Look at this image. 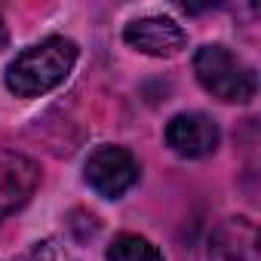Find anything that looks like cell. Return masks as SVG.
<instances>
[{
  "mask_svg": "<svg viewBox=\"0 0 261 261\" xmlns=\"http://www.w3.org/2000/svg\"><path fill=\"white\" fill-rule=\"evenodd\" d=\"M108 261H163V252L139 233H120L108 246Z\"/></svg>",
  "mask_w": 261,
  "mask_h": 261,
  "instance_id": "8",
  "label": "cell"
},
{
  "mask_svg": "<svg viewBox=\"0 0 261 261\" xmlns=\"http://www.w3.org/2000/svg\"><path fill=\"white\" fill-rule=\"evenodd\" d=\"M7 46V28H4V22H0V49Z\"/></svg>",
  "mask_w": 261,
  "mask_h": 261,
  "instance_id": "10",
  "label": "cell"
},
{
  "mask_svg": "<svg viewBox=\"0 0 261 261\" xmlns=\"http://www.w3.org/2000/svg\"><path fill=\"white\" fill-rule=\"evenodd\" d=\"M194 74H197L200 86L209 95H215L218 101L243 105V101L255 98V89H258L255 71L240 56H233L227 46H218V43H209V46L197 49Z\"/></svg>",
  "mask_w": 261,
  "mask_h": 261,
  "instance_id": "2",
  "label": "cell"
},
{
  "mask_svg": "<svg viewBox=\"0 0 261 261\" xmlns=\"http://www.w3.org/2000/svg\"><path fill=\"white\" fill-rule=\"evenodd\" d=\"M40 185V166L25 154L0 148V218L22 209Z\"/></svg>",
  "mask_w": 261,
  "mask_h": 261,
  "instance_id": "6",
  "label": "cell"
},
{
  "mask_svg": "<svg viewBox=\"0 0 261 261\" xmlns=\"http://www.w3.org/2000/svg\"><path fill=\"white\" fill-rule=\"evenodd\" d=\"M218 142H221L218 123L212 117H206V114H197V111L178 114L166 126V145L178 157H188V160L209 157L218 148Z\"/></svg>",
  "mask_w": 261,
  "mask_h": 261,
  "instance_id": "4",
  "label": "cell"
},
{
  "mask_svg": "<svg viewBox=\"0 0 261 261\" xmlns=\"http://www.w3.org/2000/svg\"><path fill=\"white\" fill-rule=\"evenodd\" d=\"M77 62V43L68 37H46L19 53L7 68V89L19 98H37L65 83Z\"/></svg>",
  "mask_w": 261,
  "mask_h": 261,
  "instance_id": "1",
  "label": "cell"
},
{
  "mask_svg": "<svg viewBox=\"0 0 261 261\" xmlns=\"http://www.w3.org/2000/svg\"><path fill=\"white\" fill-rule=\"evenodd\" d=\"M123 40L145 56L169 59V56H178L185 49L188 34L178 22H172L166 16H145V19H136V22L126 25Z\"/></svg>",
  "mask_w": 261,
  "mask_h": 261,
  "instance_id": "5",
  "label": "cell"
},
{
  "mask_svg": "<svg viewBox=\"0 0 261 261\" xmlns=\"http://www.w3.org/2000/svg\"><path fill=\"white\" fill-rule=\"evenodd\" d=\"M209 261H261L255 221L243 215L224 218L209 237Z\"/></svg>",
  "mask_w": 261,
  "mask_h": 261,
  "instance_id": "7",
  "label": "cell"
},
{
  "mask_svg": "<svg viewBox=\"0 0 261 261\" xmlns=\"http://www.w3.org/2000/svg\"><path fill=\"white\" fill-rule=\"evenodd\" d=\"M83 178L98 197L117 200L139 181V163L120 145H101L89 154L83 166Z\"/></svg>",
  "mask_w": 261,
  "mask_h": 261,
  "instance_id": "3",
  "label": "cell"
},
{
  "mask_svg": "<svg viewBox=\"0 0 261 261\" xmlns=\"http://www.w3.org/2000/svg\"><path fill=\"white\" fill-rule=\"evenodd\" d=\"M13 261H74V255L62 246V240L46 237V240L34 243L25 255H19V258H13Z\"/></svg>",
  "mask_w": 261,
  "mask_h": 261,
  "instance_id": "9",
  "label": "cell"
}]
</instances>
